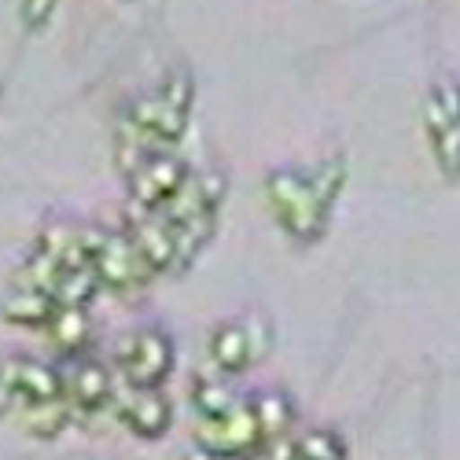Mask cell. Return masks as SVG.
Instances as JSON below:
<instances>
[{"mask_svg": "<svg viewBox=\"0 0 460 460\" xmlns=\"http://www.w3.org/2000/svg\"><path fill=\"white\" fill-rule=\"evenodd\" d=\"M56 310L59 302L37 288H12V295L4 298V321L15 328H49Z\"/></svg>", "mask_w": 460, "mask_h": 460, "instance_id": "5bb4252c", "label": "cell"}, {"mask_svg": "<svg viewBox=\"0 0 460 460\" xmlns=\"http://www.w3.org/2000/svg\"><path fill=\"white\" fill-rule=\"evenodd\" d=\"M265 199H270L280 228L295 243H317L324 236L332 207L321 199V191L314 188L305 170H270L265 173Z\"/></svg>", "mask_w": 460, "mask_h": 460, "instance_id": "6da1fadb", "label": "cell"}, {"mask_svg": "<svg viewBox=\"0 0 460 460\" xmlns=\"http://www.w3.org/2000/svg\"><path fill=\"white\" fill-rule=\"evenodd\" d=\"M66 398V379L63 368L37 361V358H8L0 361V416L22 412L33 402H52Z\"/></svg>", "mask_w": 460, "mask_h": 460, "instance_id": "5b68a950", "label": "cell"}, {"mask_svg": "<svg viewBox=\"0 0 460 460\" xmlns=\"http://www.w3.org/2000/svg\"><path fill=\"white\" fill-rule=\"evenodd\" d=\"M207 358H210V365H214L221 376H236V372H247L251 365H258L243 317L225 321V324H217V328L210 332Z\"/></svg>", "mask_w": 460, "mask_h": 460, "instance_id": "7c38bea8", "label": "cell"}, {"mask_svg": "<svg viewBox=\"0 0 460 460\" xmlns=\"http://www.w3.org/2000/svg\"><path fill=\"white\" fill-rule=\"evenodd\" d=\"M173 228V243H177V270L196 261V254L214 240V228H217V214H199V217H188V221H170Z\"/></svg>", "mask_w": 460, "mask_h": 460, "instance_id": "ac0fdd59", "label": "cell"}, {"mask_svg": "<svg viewBox=\"0 0 460 460\" xmlns=\"http://www.w3.org/2000/svg\"><path fill=\"white\" fill-rule=\"evenodd\" d=\"M56 12V0H19V19L26 30H41Z\"/></svg>", "mask_w": 460, "mask_h": 460, "instance_id": "cb8c5ba5", "label": "cell"}, {"mask_svg": "<svg viewBox=\"0 0 460 460\" xmlns=\"http://www.w3.org/2000/svg\"><path fill=\"white\" fill-rule=\"evenodd\" d=\"M240 402V394L228 387L225 379H196L191 387V405H196V416H221Z\"/></svg>", "mask_w": 460, "mask_h": 460, "instance_id": "ffe728a7", "label": "cell"}, {"mask_svg": "<svg viewBox=\"0 0 460 460\" xmlns=\"http://www.w3.org/2000/svg\"><path fill=\"white\" fill-rule=\"evenodd\" d=\"M114 365L126 387H163V379L173 372V339L159 324L133 328L119 339Z\"/></svg>", "mask_w": 460, "mask_h": 460, "instance_id": "3957f363", "label": "cell"}, {"mask_svg": "<svg viewBox=\"0 0 460 460\" xmlns=\"http://www.w3.org/2000/svg\"><path fill=\"white\" fill-rule=\"evenodd\" d=\"M225 173L221 170H196L188 173V181L177 188V196L159 210L166 221H188V217H199V214H217L221 199H225Z\"/></svg>", "mask_w": 460, "mask_h": 460, "instance_id": "30bf717a", "label": "cell"}, {"mask_svg": "<svg viewBox=\"0 0 460 460\" xmlns=\"http://www.w3.org/2000/svg\"><path fill=\"white\" fill-rule=\"evenodd\" d=\"M295 446H298V456L302 460H347L342 438L335 431H324V428L305 431L302 438H295Z\"/></svg>", "mask_w": 460, "mask_h": 460, "instance_id": "44dd1931", "label": "cell"}, {"mask_svg": "<svg viewBox=\"0 0 460 460\" xmlns=\"http://www.w3.org/2000/svg\"><path fill=\"white\" fill-rule=\"evenodd\" d=\"M93 270L100 273L103 291H114V295H137L155 280V273L140 258L129 228H103V243L93 258Z\"/></svg>", "mask_w": 460, "mask_h": 460, "instance_id": "8992f818", "label": "cell"}, {"mask_svg": "<svg viewBox=\"0 0 460 460\" xmlns=\"http://www.w3.org/2000/svg\"><path fill=\"white\" fill-rule=\"evenodd\" d=\"M191 96H196V85H191V70L188 66H173L159 89L140 93L129 107L126 119L144 129L151 140H159L163 147H173L181 140V133L188 129V111H191Z\"/></svg>", "mask_w": 460, "mask_h": 460, "instance_id": "7a4b0ae2", "label": "cell"}, {"mask_svg": "<svg viewBox=\"0 0 460 460\" xmlns=\"http://www.w3.org/2000/svg\"><path fill=\"white\" fill-rule=\"evenodd\" d=\"M129 236L140 251V258L147 261V270L163 277L177 270V243H173V228L159 210H137L129 217Z\"/></svg>", "mask_w": 460, "mask_h": 460, "instance_id": "9c48e42d", "label": "cell"}, {"mask_svg": "<svg viewBox=\"0 0 460 460\" xmlns=\"http://www.w3.org/2000/svg\"><path fill=\"white\" fill-rule=\"evenodd\" d=\"M449 126H460V82L442 78L424 100V129L428 137H438Z\"/></svg>", "mask_w": 460, "mask_h": 460, "instance_id": "e0dca14e", "label": "cell"}, {"mask_svg": "<svg viewBox=\"0 0 460 460\" xmlns=\"http://www.w3.org/2000/svg\"><path fill=\"white\" fill-rule=\"evenodd\" d=\"M45 332H49L52 347L66 358H82L89 350V342H93V321H89L85 310H78V305H59Z\"/></svg>", "mask_w": 460, "mask_h": 460, "instance_id": "4fadbf2b", "label": "cell"}, {"mask_svg": "<svg viewBox=\"0 0 460 460\" xmlns=\"http://www.w3.org/2000/svg\"><path fill=\"white\" fill-rule=\"evenodd\" d=\"M63 379H66V402L74 405L78 416H96L114 398L111 368L96 358H85V354L74 358L70 368H63Z\"/></svg>", "mask_w": 460, "mask_h": 460, "instance_id": "ba28073f", "label": "cell"}, {"mask_svg": "<svg viewBox=\"0 0 460 460\" xmlns=\"http://www.w3.org/2000/svg\"><path fill=\"white\" fill-rule=\"evenodd\" d=\"M251 405H254V416H258V428H261L265 442L288 438V431L295 424V402L284 391H261V394L251 398Z\"/></svg>", "mask_w": 460, "mask_h": 460, "instance_id": "2e32d148", "label": "cell"}, {"mask_svg": "<svg viewBox=\"0 0 460 460\" xmlns=\"http://www.w3.org/2000/svg\"><path fill=\"white\" fill-rule=\"evenodd\" d=\"M119 416L137 438H163L170 431L173 409L159 387H126L119 402Z\"/></svg>", "mask_w": 460, "mask_h": 460, "instance_id": "8fae6325", "label": "cell"}, {"mask_svg": "<svg viewBox=\"0 0 460 460\" xmlns=\"http://www.w3.org/2000/svg\"><path fill=\"white\" fill-rule=\"evenodd\" d=\"M305 173H310L314 188L321 191V199H324L328 207H335L342 184H347V159H342V155H332V159L317 163L314 170H305Z\"/></svg>", "mask_w": 460, "mask_h": 460, "instance_id": "7402d4cb", "label": "cell"}, {"mask_svg": "<svg viewBox=\"0 0 460 460\" xmlns=\"http://www.w3.org/2000/svg\"><path fill=\"white\" fill-rule=\"evenodd\" d=\"M188 173H191V170L184 166V159L177 155L173 147L155 151V155L144 159V163L137 166L133 177H126L133 207H137V210H163V207L177 196V188L188 181Z\"/></svg>", "mask_w": 460, "mask_h": 460, "instance_id": "52a82bcc", "label": "cell"}, {"mask_svg": "<svg viewBox=\"0 0 460 460\" xmlns=\"http://www.w3.org/2000/svg\"><path fill=\"white\" fill-rule=\"evenodd\" d=\"M103 291L100 284V273L93 265H78V270H63L56 288H52V298L59 305H78V310H89V302Z\"/></svg>", "mask_w": 460, "mask_h": 460, "instance_id": "d6986e66", "label": "cell"}, {"mask_svg": "<svg viewBox=\"0 0 460 460\" xmlns=\"http://www.w3.org/2000/svg\"><path fill=\"white\" fill-rule=\"evenodd\" d=\"M196 446L217 460H240V456H254L265 438L258 428V416L251 398H240L228 412L221 416H199L196 420Z\"/></svg>", "mask_w": 460, "mask_h": 460, "instance_id": "277c9868", "label": "cell"}, {"mask_svg": "<svg viewBox=\"0 0 460 460\" xmlns=\"http://www.w3.org/2000/svg\"><path fill=\"white\" fill-rule=\"evenodd\" d=\"M431 151L438 159V170L449 181H460V126H449L438 137H431Z\"/></svg>", "mask_w": 460, "mask_h": 460, "instance_id": "603a6c76", "label": "cell"}, {"mask_svg": "<svg viewBox=\"0 0 460 460\" xmlns=\"http://www.w3.org/2000/svg\"><path fill=\"white\" fill-rule=\"evenodd\" d=\"M78 416L74 412V405L66 402V398H52V402H33V405H26L22 412H19V424H22V431L26 435H33V438H56V435H63L66 431V424Z\"/></svg>", "mask_w": 460, "mask_h": 460, "instance_id": "9a60e30c", "label": "cell"}]
</instances>
